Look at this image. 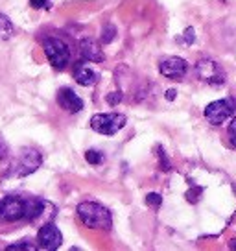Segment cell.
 Returning a JSON list of instances; mask_svg holds the SVG:
<instances>
[{
	"mask_svg": "<svg viewBox=\"0 0 236 251\" xmlns=\"http://www.w3.org/2000/svg\"><path fill=\"white\" fill-rule=\"evenodd\" d=\"M78 216L83 222V226L91 229H111L113 218L109 209L96 201H83L78 205Z\"/></svg>",
	"mask_w": 236,
	"mask_h": 251,
	"instance_id": "obj_1",
	"label": "cell"
},
{
	"mask_svg": "<svg viewBox=\"0 0 236 251\" xmlns=\"http://www.w3.org/2000/svg\"><path fill=\"white\" fill-rule=\"evenodd\" d=\"M196 74L197 78L201 79L203 83L212 87H220L225 83V71L220 63H216L214 59H199L196 63Z\"/></svg>",
	"mask_w": 236,
	"mask_h": 251,
	"instance_id": "obj_2",
	"label": "cell"
},
{
	"mask_svg": "<svg viewBox=\"0 0 236 251\" xmlns=\"http://www.w3.org/2000/svg\"><path fill=\"white\" fill-rule=\"evenodd\" d=\"M55 216V207L47 200H37V198H30L26 200V218L33 222V224H50Z\"/></svg>",
	"mask_w": 236,
	"mask_h": 251,
	"instance_id": "obj_3",
	"label": "cell"
},
{
	"mask_svg": "<svg viewBox=\"0 0 236 251\" xmlns=\"http://www.w3.org/2000/svg\"><path fill=\"white\" fill-rule=\"evenodd\" d=\"M43 48H45V54H47L50 65L54 69H57V71H63L65 67L69 65V61H71V50L65 45V41L55 39V37H48L45 41Z\"/></svg>",
	"mask_w": 236,
	"mask_h": 251,
	"instance_id": "obj_4",
	"label": "cell"
},
{
	"mask_svg": "<svg viewBox=\"0 0 236 251\" xmlns=\"http://www.w3.org/2000/svg\"><path fill=\"white\" fill-rule=\"evenodd\" d=\"M126 126V117L120 113H98L91 118V127L96 133L115 135Z\"/></svg>",
	"mask_w": 236,
	"mask_h": 251,
	"instance_id": "obj_5",
	"label": "cell"
},
{
	"mask_svg": "<svg viewBox=\"0 0 236 251\" xmlns=\"http://www.w3.org/2000/svg\"><path fill=\"white\" fill-rule=\"evenodd\" d=\"M43 163V155H41L37 150L33 148H24L21 153H19V161H17L15 168L11 176H17V177H24L28 174H33Z\"/></svg>",
	"mask_w": 236,
	"mask_h": 251,
	"instance_id": "obj_6",
	"label": "cell"
},
{
	"mask_svg": "<svg viewBox=\"0 0 236 251\" xmlns=\"http://www.w3.org/2000/svg\"><path fill=\"white\" fill-rule=\"evenodd\" d=\"M26 218V200L19 196H8L0 201V220L2 222H19Z\"/></svg>",
	"mask_w": 236,
	"mask_h": 251,
	"instance_id": "obj_7",
	"label": "cell"
},
{
	"mask_svg": "<svg viewBox=\"0 0 236 251\" xmlns=\"http://www.w3.org/2000/svg\"><path fill=\"white\" fill-rule=\"evenodd\" d=\"M233 113H235L233 100H216L205 107V118L212 126L223 124L225 120H229V117H233Z\"/></svg>",
	"mask_w": 236,
	"mask_h": 251,
	"instance_id": "obj_8",
	"label": "cell"
},
{
	"mask_svg": "<svg viewBox=\"0 0 236 251\" xmlns=\"http://www.w3.org/2000/svg\"><path fill=\"white\" fill-rule=\"evenodd\" d=\"M159 71L165 78L175 79V81H181L185 78V74L189 72V63L185 61L183 57L172 55V57H165L161 65H159Z\"/></svg>",
	"mask_w": 236,
	"mask_h": 251,
	"instance_id": "obj_9",
	"label": "cell"
},
{
	"mask_svg": "<svg viewBox=\"0 0 236 251\" xmlns=\"http://www.w3.org/2000/svg\"><path fill=\"white\" fill-rule=\"evenodd\" d=\"M37 242H39L41 250L54 251L63 244V236H61V233H59V229L50 222V224L41 226L39 233H37Z\"/></svg>",
	"mask_w": 236,
	"mask_h": 251,
	"instance_id": "obj_10",
	"label": "cell"
},
{
	"mask_svg": "<svg viewBox=\"0 0 236 251\" xmlns=\"http://www.w3.org/2000/svg\"><path fill=\"white\" fill-rule=\"evenodd\" d=\"M57 103L63 107L67 113H79L83 109V100L79 98L76 91L71 87H61L57 91Z\"/></svg>",
	"mask_w": 236,
	"mask_h": 251,
	"instance_id": "obj_11",
	"label": "cell"
},
{
	"mask_svg": "<svg viewBox=\"0 0 236 251\" xmlns=\"http://www.w3.org/2000/svg\"><path fill=\"white\" fill-rule=\"evenodd\" d=\"M74 79L78 81L79 85L93 87L98 83L100 76H98V72H96L94 69H91L89 65H85V63H78L76 69H74Z\"/></svg>",
	"mask_w": 236,
	"mask_h": 251,
	"instance_id": "obj_12",
	"label": "cell"
},
{
	"mask_svg": "<svg viewBox=\"0 0 236 251\" xmlns=\"http://www.w3.org/2000/svg\"><path fill=\"white\" fill-rule=\"evenodd\" d=\"M79 48H81V54H83V57L85 59H89V61H94V63H102L103 61V50L102 47H100V43L94 39H91V37H87V39H83L81 43H79Z\"/></svg>",
	"mask_w": 236,
	"mask_h": 251,
	"instance_id": "obj_13",
	"label": "cell"
},
{
	"mask_svg": "<svg viewBox=\"0 0 236 251\" xmlns=\"http://www.w3.org/2000/svg\"><path fill=\"white\" fill-rule=\"evenodd\" d=\"M13 33H15V26H13V23L9 21L8 15L0 13V39H4V41L11 39Z\"/></svg>",
	"mask_w": 236,
	"mask_h": 251,
	"instance_id": "obj_14",
	"label": "cell"
},
{
	"mask_svg": "<svg viewBox=\"0 0 236 251\" xmlns=\"http://www.w3.org/2000/svg\"><path fill=\"white\" fill-rule=\"evenodd\" d=\"M103 159H105L103 153H100L98 150H87L85 151V161L89 163V165H94V166L102 165Z\"/></svg>",
	"mask_w": 236,
	"mask_h": 251,
	"instance_id": "obj_15",
	"label": "cell"
},
{
	"mask_svg": "<svg viewBox=\"0 0 236 251\" xmlns=\"http://www.w3.org/2000/svg\"><path fill=\"white\" fill-rule=\"evenodd\" d=\"M8 251H35L37 248L33 246V244H30V242H19V244H11V246H8L6 248Z\"/></svg>",
	"mask_w": 236,
	"mask_h": 251,
	"instance_id": "obj_16",
	"label": "cell"
},
{
	"mask_svg": "<svg viewBox=\"0 0 236 251\" xmlns=\"http://www.w3.org/2000/svg\"><path fill=\"white\" fill-rule=\"evenodd\" d=\"M146 203L150 205V207H153V209H159L161 203H163V196L157 194V192H151V194L146 196Z\"/></svg>",
	"mask_w": 236,
	"mask_h": 251,
	"instance_id": "obj_17",
	"label": "cell"
},
{
	"mask_svg": "<svg viewBox=\"0 0 236 251\" xmlns=\"http://www.w3.org/2000/svg\"><path fill=\"white\" fill-rule=\"evenodd\" d=\"M115 35H117V30H115V26H105L102 30V41L103 45H107L111 41L115 39Z\"/></svg>",
	"mask_w": 236,
	"mask_h": 251,
	"instance_id": "obj_18",
	"label": "cell"
},
{
	"mask_svg": "<svg viewBox=\"0 0 236 251\" xmlns=\"http://www.w3.org/2000/svg\"><path fill=\"white\" fill-rule=\"evenodd\" d=\"M227 135H229V142L233 144V148H236V118L231 122V124H229Z\"/></svg>",
	"mask_w": 236,
	"mask_h": 251,
	"instance_id": "obj_19",
	"label": "cell"
},
{
	"mask_svg": "<svg viewBox=\"0 0 236 251\" xmlns=\"http://www.w3.org/2000/svg\"><path fill=\"white\" fill-rule=\"evenodd\" d=\"M30 6L33 9H43V8H50L52 6V0H30Z\"/></svg>",
	"mask_w": 236,
	"mask_h": 251,
	"instance_id": "obj_20",
	"label": "cell"
},
{
	"mask_svg": "<svg viewBox=\"0 0 236 251\" xmlns=\"http://www.w3.org/2000/svg\"><path fill=\"white\" fill-rule=\"evenodd\" d=\"M107 102H109V105H117L118 102H122V93L118 91V93L107 94Z\"/></svg>",
	"mask_w": 236,
	"mask_h": 251,
	"instance_id": "obj_21",
	"label": "cell"
},
{
	"mask_svg": "<svg viewBox=\"0 0 236 251\" xmlns=\"http://www.w3.org/2000/svg\"><path fill=\"white\" fill-rule=\"evenodd\" d=\"M159 159H161V166H163V170H165V172H168V170H170V163L166 161L165 151H163L161 148H159Z\"/></svg>",
	"mask_w": 236,
	"mask_h": 251,
	"instance_id": "obj_22",
	"label": "cell"
},
{
	"mask_svg": "<svg viewBox=\"0 0 236 251\" xmlns=\"http://www.w3.org/2000/svg\"><path fill=\"white\" fill-rule=\"evenodd\" d=\"M199 194H201V188H194V190H189V192H187V198H189V201L196 203L197 201L196 196H199Z\"/></svg>",
	"mask_w": 236,
	"mask_h": 251,
	"instance_id": "obj_23",
	"label": "cell"
},
{
	"mask_svg": "<svg viewBox=\"0 0 236 251\" xmlns=\"http://www.w3.org/2000/svg\"><path fill=\"white\" fill-rule=\"evenodd\" d=\"M185 41H187V45H192L196 41V37H194V28H187V31H185Z\"/></svg>",
	"mask_w": 236,
	"mask_h": 251,
	"instance_id": "obj_24",
	"label": "cell"
},
{
	"mask_svg": "<svg viewBox=\"0 0 236 251\" xmlns=\"http://www.w3.org/2000/svg\"><path fill=\"white\" fill-rule=\"evenodd\" d=\"M8 144L0 139V159H6V155H8Z\"/></svg>",
	"mask_w": 236,
	"mask_h": 251,
	"instance_id": "obj_25",
	"label": "cell"
},
{
	"mask_svg": "<svg viewBox=\"0 0 236 251\" xmlns=\"http://www.w3.org/2000/svg\"><path fill=\"white\" fill-rule=\"evenodd\" d=\"M175 91L173 89H170V91H166V100H175Z\"/></svg>",
	"mask_w": 236,
	"mask_h": 251,
	"instance_id": "obj_26",
	"label": "cell"
},
{
	"mask_svg": "<svg viewBox=\"0 0 236 251\" xmlns=\"http://www.w3.org/2000/svg\"><path fill=\"white\" fill-rule=\"evenodd\" d=\"M229 248H231V250H236V238H233V240L229 242Z\"/></svg>",
	"mask_w": 236,
	"mask_h": 251,
	"instance_id": "obj_27",
	"label": "cell"
}]
</instances>
